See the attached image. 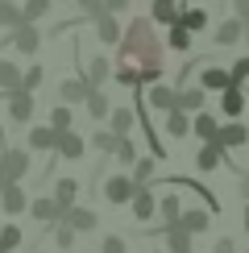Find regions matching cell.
<instances>
[{
	"label": "cell",
	"instance_id": "cell-24",
	"mask_svg": "<svg viewBox=\"0 0 249 253\" xmlns=\"http://www.w3.org/2000/svg\"><path fill=\"white\" fill-rule=\"evenodd\" d=\"M204 100H208V91L200 87V83H183L179 87V112H204Z\"/></svg>",
	"mask_w": 249,
	"mask_h": 253
},
{
	"label": "cell",
	"instance_id": "cell-29",
	"mask_svg": "<svg viewBox=\"0 0 249 253\" xmlns=\"http://www.w3.org/2000/svg\"><path fill=\"white\" fill-rule=\"evenodd\" d=\"M21 79H25V71L17 67V62H8V58H0V91H21Z\"/></svg>",
	"mask_w": 249,
	"mask_h": 253
},
{
	"label": "cell",
	"instance_id": "cell-2",
	"mask_svg": "<svg viewBox=\"0 0 249 253\" xmlns=\"http://www.w3.org/2000/svg\"><path fill=\"white\" fill-rule=\"evenodd\" d=\"M29 154H34V150L0 145V178H4V183H25V174H29Z\"/></svg>",
	"mask_w": 249,
	"mask_h": 253
},
{
	"label": "cell",
	"instance_id": "cell-6",
	"mask_svg": "<svg viewBox=\"0 0 249 253\" xmlns=\"http://www.w3.org/2000/svg\"><path fill=\"white\" fill-rule=\"evenodd\" d=\"M8 46H13L17 54L34 58V54H38V46H42V29L34 25V21H25V25H17L13 34H8Z\"/></svg>",
	"mask_w": 249,
	"mask_h": 253
},
{
	"label": "cell",
	"instance_id": "cell-16",
	"mask_svg": "<svg viewBox=\"0 0 249 253\" xmlns=\"http://www.w3.org/2000/svg\"><path fill=\"white\" fill-rule=\"evenodd\" d=\"M179 228H183V233H191V237H200V233L212 228V212H208V208H183Z\"/></svg>",
	"mask_w": 249,
	"mask_h": 253
},
{
	"label": "cell",
	"instance_id": "cell-5",
	"mask_svg": "<svg viewBox=\"0 0 249 253\" xmlns=\"http://www.w3.org/2000/svg\"><path fill=\"white\" fill-rule=\"evenodd\" d=\"M145 104H150V112H158V117H166V112L179 108V87H170V83H150L145 87Z\"/></svg>",
	"mask_w": 249,
	"mask_h": 253
},
{
	"label": "cell",
	"instance_id": "cell-44",
	"mask_svg": "<svg viewBox=\"0 0 249 253\" xmlns=\"http://www.w3.org/2000/svg\"><path fill=\"white\" fill-rule=\"evenodd\" d=\"M100 253H129V241L117 237V233H108V237L100 241Z\"/></svg>",
	"mask_w": 249,
	"mask_h": 253
},
{
	"label": "cell",
	"instance_id": "cell-23",
	"mask_svg": "<svg viewBox=\"0 0 249 253\" xmlns=\"http://www.w3.org/2000/svg\"><path fill=\"white\" fill-rule=\"evenodd\" d=\"M191 133H195V141H216V133H220V121H216V112H195L191 117Z\"/></svg>",
	"mask_w": 249,
	"mask_h": 253
},
{
	"label": "cell",
	"instance_id": "cell-17",
	"mask_svg": "<svg viewBox=\"0 0 249 253\" xmlns=\"http://www.w3.org/2000/svg\"><path fill=\"white\" fill-rule=\"evenodd\" d=\"M87 91H91L87 79H83V75H71V79L58 83V104H83V100H87Z\"/></svg>",
	"mask_w": 249,
	"mask_h": 253
},
{
	"label": "cell",
	"instance_id": "cell-35",
	"mask_svg": "<svg viewBox=\"0 0 249 253\" xmlns=\"http://www.w3.org/2000/svg\"><path fill=\"white\" fill-rule=\"evenodd\" d=\"M154 170H158L154 158H137V162H133V183H137V187H150V183H154Z\"/></svg>",
	"mask_w": 249,
	"mask_h": 253
},
{
	"label": "cell",
	"instance_id": "cell-39",
	"mask_svg": "<svg viewBox=\"0 0 249 253\" xmlns=\"http://www.w3.org/2000/svg\"><path fill=\"white\" fill-rule=\"evenodd\" d=\"M50 4H54V0H25V4H21V13H25V21H34V25H38V21L50 13Z\"/></svg>",
	"mask_w": 249,
	"mask_h": 253
},
{
	"label": "cell",
	"instance_id": "cell-12",
	"mask_svg": "<svg viewBox=\"0 0 249 253\" xmlns=\"http://www.w3.org/2000/svg\"><path fill=\"white\" fill-rule=\"evenodd\" d=\"M216 145L220 150H241V145H249V129L241 121H224L220 133H216Z\"/></svg>",
	"mask_w": 249,
	"mask_h": 253
},
{
	"label": "cell",
	"instance_id": "cell-21",
	"mask_svg": "<svg viewBox=\"0 0 249 253\" xmlns=\"http://www.w3.org/2000/svg\"><path fill=\"white\" fill-rule=\"evenodd\" d=\"M79 75L87 79L91 87H104V83L112 79V62H108V58H100V54H96V58H83V71H79Z\"/></svg>",
	"mask_w": 249,
	"mask_h": 253
},
{
	"label": "cell",
	"instance_id": "cell-34",
	"mask_svg": "<svg viewBox=\"0 0 249 253\" xmlns=\"http://www.w3.org/2000/svg\"><path fill=\"white\" fill-rule=\"evenodd\" d=\"M179 25H187L191 34H204V29H208V8H183Z\"/></svg>",
	"mask_w": 249,
	"mask_h": 253
},
{
	"label": "cell",
	"instance_id": "cell-46",
	"mask_svg": "<svg viewBox=\"0 0 249 253\" xmlns=\"http://www.w3.org/2000/svg\"><path fill=\"white\" fill-rule=\"evenodd\" d=\"M233 174H237V187H241V199L249 204V170H241V166H233Z\"/></svg>",
	"mask_w": 249,
	"mask_h": 253
},
{
	"label": "cell",
	"instance_id": "cell-10",
	"mask_svg": "<svg viewBox=\"0 0 249 253\" xmlns=\"http://www.w3.org/2000/svg\"><path fill=\"white\" fill-rule=\"evenodd\" d=\"M179 17H183V0H150V21L154 25H179Z\"/></svg>",
	"mask_w": 249,
	"mask_h": 253
},
{
	"label": "cell",
	"instance_id": "cell-26",
	"mask_svg": "<svg viewBox=\"0 0 249 253\" xmlns=\"http://www.w3.org/2000/svg\"><path fill=\"white\" fill-rule=\"evenodd\" d=\"M67 224H71V228H75V233L83 237V233H96L100 216L91 212V208H79V204H75V208H71V212H67Z\"/></svg>",
	"mask_w": 249,
	"mask_h": 253
},
{
	"label": "cell",
	"instance_id": "cell-11",
	"mask_svg": "<svg viewBox=\"0 0 249 253\" xmlns=\"http://www.w3.org/2000/svg\"><path fill=\"white\" fill-rule=\"evenodd\" d=\"M29 216L42 220V224H58V220H67V212L54 204V195H38V199H29Z\"/></svg>",
	"mask_w": 249,
	"mask_h": 253
},
{
	"label": "cell",
	"instance_id": "cell-25",
	"mask_svg": "<svg viewBox=\"0 0 249 253\" xmlns=\"http://www.w3.org/2000/svg\"><path fill=\"white\" fill-rule=\"evenodd\" d=\"M200 87H204V91H224V87H233L228 67H204V71H200Z\"/></svg>",
	"mask_w": 249,
	"mask_h": 253
},
{
	"label": "cell",
	"instance_id": "cell-1",
	"mask_svg": "<svg viewBox=\"0 0 249 253\" xmlns=\"http://www.w3.org/2000/svg\"><path fill=\"white\" fill-rule=\"evenodd\" d=\"M166 75L162 71V38L150 17H129V29L117 42V67L112 79L124 87H150Z\"/></svg>",
	"mask_w": 249,
	"mask_h": 253
},
{
	"label": "cell",
	"instance_id": "cell-51",
	"mask_svg": "<svg viewBox=\"0 0 249 253\" xmlns=\"http://www.w3.org/2000/svg\"><path fill=\"white\" fill-rule=\"evenodd\" d=\"M4 187H8V183H4V178H0V195H4Z\"/></svg>",
	"mask_w": 249,
	"mask_h": 253
},
{
	"label": "cell",
	"instance_id": "cell-31",
	"mask_svg": "<svg viewBox=\"0 0 249 253\" xmlns=\"http://www.w3.org/2000/svg\"><path fill=\"white\" fill-rule=\"evenodd\" d=\"M17 25H25L21 4H17V0H0V29H8V34H13Z\"/></svg>",
	"mask_w": 249,
	"mask_h": 253
},
{
	"label": "cell",
	"instance_id": "cell-42",
	"mask_svg": "<svg viewBox=\"0 0 249 253\" xmlns=\"http://www.w3.org/2000/svg\"><path fill=\"white\" fill-rule=\"evenodd\" d=\"M42 79H46V71L34 62V67L25 71V79H21V91H38V87H42Z\"/></svg>",
	"mask_w": 249,
	"mask_h": 253
},
{
	"label": "cell",
	"instance_id": "cell-28",
	"mask_svg": "<svg viewBox=\"0 0 249 253\" xmlns=\"http://www.w3.org/2000/svg\"><path fill=\"white\" fill-rule=\"evenodd\" d=\"M108 129L117 133V137H129L133 129H137V112H133V108H112V117H108Z\"/></svg>",
	"mask_w": 249,
	"mask_h": 253
},
{
	"label": "cell",
	"instance_id": "cell-7",
	"mask_svg": "<svg viewBox=\"0 0 249 253\" xmlns=\"http://www.w3.org/2000/svg\"><path fill=\"white\" fill-rule=\"evenodd\" d=\"M83 154H87V137H79L75 129L58 133V141H54V158L58 162H79Z\"/></svg>",
	"mask_w": 249,
	"mask_h": 253
},
{
	"label": "cell",
	"instance_id": "cell-8",
	"mask_svg": "<svg viewBox=\"0 0 249 253\" xmlns=\"http://www.w3.org/2000/svg\"><path fill=\"white\" fill-rule=\"evenodd\" d=\"M34 91H8V121L13 125H25L29 129V121H34Z\"/></svg>",
	"mask_w": 249,
	"mask_h": 253
},
{
	"label": "cell",
	"instance_id": "cell-20",
	"mask_svg": "<svg viewBox=\"0 0 249 253\" xmlns=\"http://www.w3.org/2000/svg\"><path fill=\"white\" fill-rule=\"evenodd\" d=\"M96 38L104 42V46H117V42L124 38L121 17H117V13H100V17H96Z\"/></svg>",
	"mask_w": 249,
	"mask_h": 253
},
{
	"label": "cell",
	"instance_id": "cell-47",
	"mask_svg": "<svg viewBox=\"0 0 249 253\" xmlns=\"http://www.w3.org/2000/svg\"><path fill=\"white\" fill-rule=\"evenodd\" d=\"M104 13H129V0H104Z\"/></svg>",
	"mask_w": 249,
	"mask_h": 253
},
{
	"label": "cell",
	"instance_id": "cell-49",
	"mask_svg": "<svg viewBox=\"0 0 249 253\" xmlns=\"http://www.w3.org/2000/svg\"><path fill=\"white\" fill-rule=\"evenodd\" d=\"M233 17H241V21H249V0H233Z\"/></svg>",
	"mask_w": 249,
	"mask_h": 253
},
{
	"label": "cell",
	"instance_id": "cell-18",
	"mask_svg": "<svg viewBox=\"0 0 249 253\" xmlns=\"http://www.w3.org/2000/svg\"><path fill=\"white\" fill-rule=\"evenodd\" d=\"M245 108H249L245 87H224V91H220V112H224V121H241Z\"/></svg>",
	"mask_w": 249,
	"mask_h": 253
},
{
	"label": "cell",
	"instance_id": "cell-9",
	"mask_svg": "<svg viewBox=\"0 0 249 253\" xmlns=\"http://www.w3.org/2000/svg\"><path fill=\"white\" fill-rule=\"evenodd\" d=\"M212 42H216L220 50H228V46H241V42H245V21H241V17H224L220 25H216Z\"/></svg>",
	"mask_w": 249,
	"mask_h": 253
},
{
	"label": "cell",
	"instance_id": "cell-40",
	"mask_svg": "<svg viewBox=\"0 0 249 253\" xmlns=\"http://www.w3.org/2000/svg\"><path fill=\"white\" fill-rule=\"evenodd\" d=\"M50 125H54L58 133H67L71 125H75V117H71V104H58V108H50Z\"/></svg>",
	"mask_w": 249,
	"mask_h": 253
},
{
	"label": "cell",
	"instance_id": "cell-15",
	"mask_svg": "<svg viewBox=\"0 0 249 253\" xmlns=\"http://www.w3.org/2000/svg\"><path fill=\"white\" fill-rule=\"evenodd\" d=\"M0 212H4V216L29 212V195H25V187H21V183H8L4 187V195H0Z\"/></svg>",
	"mask_w": 249,
	"mask_h": 253
},
{
	"label": "cell",
	"instance_id": "cell-13",
	"mask_svg": "<svg viewBox=\"0 0 249 253\" xmlns=\"http://www.w3.org/2000/svg\"><path fill=\"white\" fill-rule=\"evenodd\" d=\"M129 212H133V220H141V224H145V220H154V216H158V195H154V183H150V187H141V191L133 195Z\"/></svg>",
	"mask_w": 249,
	"mask_h": 253
},
{
	"label": "cell",
	"instance_id": "cell-33",
	"mask_svg": "<svg viewBox=\"0 0 249 253\" xmlns=\"http://www.w3.org/2000/svg\"><path fill=\"white\" fill-rule=\"evenodd\" d=\"M166 133H170V137H187V133H191V112H179V108H174V112H166Z\"/></svg>",
	"mask_w": 249,
	"mask_h": 253
},
{
	"label": "cell",
	"instance_id": "cell-41",
	"mask_svg": "<svg viewBox=\"0 0 249 253\" xmlns=\"http://www.w3.org/2000/svg\"><path fill=\"white\" fill-rule=\"evenodd\" d=\"M112 158H117L121 166H133V162H137V145H133L129 137H121V141H117V154H112Z\"/></svg>",
	"mask_w": 249,
	"mask_h": 253
},
{
	"label": "cell",
	"instance_id": "cell-50",
	"mask_svg": "<svg viewBox=\"0 0 249 253\" xmlns=\"http://www.w3.org/2000/svg\"><path fill=\"white\" fill-rule=\"evenodd\" d=\"M245 46H249V21H245Z\"/></svg>",
	"mask_w": 249,
	"mask_h": 253
},
{
	"label": "cell",
	"instance_id": "cell-22",
	"mask_svg": "<svg viewBox=\"0 0 249 253\" xmlns=\"http://www.w3.org/2000/svg\"><path fill=\"white\" fill-rule=\"evenodd\" d=\"M50 195H54V204L62 208V212H71V208L79 204V183L71 174H62V178H54V191H50Z\"/></svg>",
	"mask_w": 249,
	"mask_h": 253
},
{
	"label": "cell",
	"instance_id": "cell-36",
	"mask_svg": "<svg viewBox=\"0 0 249 253\" xmlns=\"http://www.w3.org/2000/svg\"><path fill=\"white\" fill-rule=\"evenodd\" d=\"M117 141H121V137L112 129H96V133H91V145H96L100 154H117Z\"/></svg>",
	"mask_w": 249,
	"mask_h": 253
},
{
	"label": "cell",
	"instance_id": "cell-45",
	"mask_svg": "<svg viewBox=\"0 0 249 253\" xmlns=\"http://www.w3.org/2000/svg\"><path fill=\"white\" fill-rule=\"evenodd\" d=\"M75 4H79V13L87 17V21H96L104 13V0H75Z\"/></svg>",
	"mask_w": 249,
	"mask_h": 253
},
{
	"label": "cell",
	"instance_id": "cell-37",
	"mask_svg": "<svg viewBox=\"0 0 249 253\" xmlns=\"http://www.w3.org/2000/svg\"><path fill=\"white\" fill-rule=\"evenodd\" d=\"M21 241H25V233H21L17 224H4V228H0V253H13Z\"/></svg>",
	"mask_w": 249,
	"mask_h": 253
},
{
	"label": "cell",
	"instance_id": "cell-14",
	"mask_svg": "<svg viewBox=\"0 0 249 253\" xmlns=\"http://www.w3.org/2000/svg\"><path fill=\"white\" fill-rule=\"evenodd\" d=\"M29 150L34 154H54V141H58V129L54 125H29Z\"/></svg>",
	"mask_w": 249,
	"mask_h": 253
},
{
	"label": "cell",
	"instance_id": "cell-48",
	"mask_svg": "<svg viewBox=\"0 0 249 253\" xmlns=\"http://www.w3.org/2000/svg\"><path fill=\"white\" fill-rule=\"evenodd\" d=\"M212 253H237V241L233 237H220V241H216V249Z\"/></svg>",
	"mask_w": 249,
	"mask_h": 253
},
{
	"label": "cell",
	"instance_id": "cell-30",
	"mask_svg": "<svg viewBox=\"0 0 249 253\" xmlns=\"http://www.w3.org/2000/svg\"><path fill=\"white\" fill-rule=\"evenodd\" d=\"M191 42H195V34L187 25H170L166 29V46L174 50V54H187V50H191Z\"/></svg>",
	"mask_w": 249,
	"mask_h": 253
},
{
	"label": "cell",
	"instance_id": "cell-43",
	"mask_svg": "<svg viewBox=\"0 0 249 253\" xmlns=\"http://www.w3.org/2000/svg\"><path fill=\"white\" fill-rule=\"evenodd\" d=\"M228 75H233V87H245L249 83V58H237L233 67H228Z\"/></svg>",
	"mask_w": 249,
	"mask_h": 253
},
{
	"label": "cell",
	"instance_id": "cell-27",
	"mask_svg": "<svg viewBox=\"0 0 249 253\" xmlns=\"http://www.w3.org/2000/svg\"><path fill=\"white\" fill-rule=\"evenodd\" d=\"M83 108H87V117H91V121H108V117H112V104H108V96H104L100 87H91V91H87Z\"/></svg>",
	"mask_w": 249,
	"mask_h": 253
},
{
	"label": "cell",
	"instance_id": "cell-3",
	"mask_svg": "<svg viewBox=\"0 0 249 253\" xmlns=\"http://www.w3.org/2000/svg\"><path fill=\"white\" fill-rule=\"evenodd\" d=\"M179 216H183V199H179V195H162V199H158V224H154V228H141V233H145V237L170 233V228H179Z\"/></svg>",
	"mask_w": 249,
	"mask_h": 253
},
{
	"label": "cell",
	"instance_id": "cell-32",
	"mask_svg": "<svg viewBox=\"0 0 249 253\" xmlns=\"http://www.w3.org/2000/svg\"><path fill=\"white\" fill-rule=\"evenodd\" d=\"M162 237H166V253H195V237L183 233V228H170Z\"/></svg>",
	"mask_w": 249,
	"mask_h": 253
},
{
	"label": "cell",
	"instance_id": "cell-19",
	"mask_svg": "<svg viewBox=\"0 0 249 253\" xmlns=\"http://www.w3.org/2000/svg\"><path fill=\"white\" fill-rule=\"evenodd\" d=\"M224 158H228V150H220L216 141H200V150H195V166H200L204 174H212L216 166H224Z\"/></svg>",
	"mask_w": 249,
	"mask_h": 253
},
{
	"label": "cell",
	"instance_id": "cell-4",
	"mask_svg": "<svg viewBox=\"0 0 249 253\" xmlns=\"http://www.w3.org/2000/svg\"><path fill=\"white\" fill-rule=\"evenodd\" d=\"M141 187L133 183V174H108L104 178V199H108L112 208H124V204H133V195H137Z\"/></svg>",
	"mask_w": 249,
	"mask_h": 253
},
{
	"label": "cell",
	"instance_id": "cell-38",
	"mask_svg": "<svg viewBox=\"0 0 249 253\" xmlns=\"http://www.w3.org/2000/svg\"><path fill=\"white\" fill-rule=\"evenodd\" d=\"M75 241H79V233L67 224V220H58V224H54V245L58 249H75Z\"/></svg>",
	"mask_w": 249,
	"mask_h": 253
}]
</instances>
